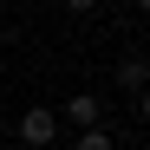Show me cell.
Instances as JSON below:
<instances>
[{"mask_svg":"<svg viewBox=\"0 0 150 150\" xmlns=\"http://www.w3.org/2000/svg\"><path fill=\"white\" fill-rule=\"evenodd\" d=\"M0 150H7V131H0Z\"/></svg>","mask_w":150,"mask_h":150,"instance_id":"cell-8","label":"cell"},{"mask_svg":"<svg viewBox=\"0 0 150 150\" xmlns=\"http://www.w3.org/2000/svg\"><path fill=\"white\" fill-rule=\"evenodd\" d=\"M137 111H144V124H150V91H137Z\"/></svg>","mask_w":150,"mask_h":150,"instance_id":"cell-5","label":"cell"},{"mask_svg":"<svg viewBox=\"0 0 150 150\" xmlns=\"http://www.w3.org/2000/svg\"><path fill=\"white\" fill-rule=\"evenodd\" d=\"M13 137H20V144H26V150H46V144H52V137H59V111H46V105H33L26 117H20V124H13Z\"/></svg>","mask_w":150,"mask_h":150,"instance_id":"cell-1","label":"cell"},{"mask_svg":"<svg viewBox=\"0 0 150 150\" xmlns=\"http://www.w3.org/2000/svg\"><path fill=\"white\" fill-rule=\"evenodd\" d=\"M131 7H137V13H150V0H131Z\"/></svg>","mask_w":150,"mask_h":150,"instance_id":"cell-7","label":"cell"},{"mask_svg":"<svg viewBox=\"0 0 150 150\" xmlns=\"http://www.w3.org/2000/svg\"><path fill=\"white\" fill-rule=\"evenodd\" d=\"M59 117H72L79 131H98V117H105V105H98L91 91H79V98H65V111H59Z\"/></svg>","mask_w":150,"mask_h":150,"instance_id":"cell-2","label":"cell"},{"mask_svg":"<svg viewBox=\"0 0 150 150\" xmlns=\"http://www.w3.org/2000/svg\"><path fill=\"white\" fill-rule=\"evenodd\" d=\"M72 7H79V13H91V7H98V0H72Z\"/></svg>","mask_w":150,"mask_h":150,"instance_id":"cell-6","label":"cell"},{"mask_svg":"<svg viewBox=\"0 0 150 150\" xmlns=\"http://www.w3.org/2000/svg\"><path fill=\"white\" fill-rule=\"evenodd\" d=\"M79 150H117V144H111L105 124H98V131H79Z\"/></svg>","mask_w":150,"mask_h":150,"instance_id":"cell-4","label":"cell"},{"mask_svg":"<svg viewBox=\"0 0 150 150\" xmlns=\"http://www.w3.org/2000/svg\"><path fill=\"white\" fill-rule=\"evenodd\" d=\"M117 85L131 91V98H137V91H150V65H144V59H124V65H117Z\"/></svg>","mask_w":150,"mask_h":150,"instance_id":"cell-3","label":"cell"}]
</instances>
